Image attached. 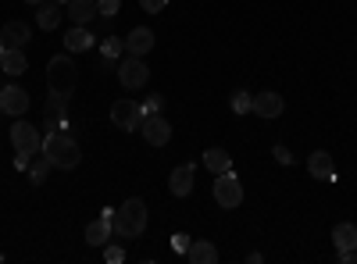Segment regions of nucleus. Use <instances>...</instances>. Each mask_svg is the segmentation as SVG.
<instances>
[{"label": "nucleus", "mask_w": 357, "mask_h": 264, "mask_svg": "<svg viewBox=\"0 0 357 264\" xmlns=\"http://www.w3.org/2000/svg\"><path fill=\"white\" fill-rule=\"evenodd\" d=\"M146 203L139 200V196H129L126 203H122V211L114 208V215H111V232L114 236H122V240H136V236H143L146 232Z\"/></svg>", "instance_id": "nucleus-1"}, {"label": "nucleus", "mask_w": 357, "mask_h": 264, "mask_svg": "<svg viewBox=\"0 0 357 264\" xmlns=\"http://www.w3.org/2000/svg\"><path fill=\"white\" fill-rule=\"evenodd\" d=\"M43 154L50 157L54 168H75L82 161V146L65 132V129H50V136H43Z\"/></svg>", "instance_id": "nucleus-2"}, {"label": "nucleus", "mask_w": 357, "mask_h": 264, "mask_svg": "<svg viewBox=\"0 0 357 264\" xmlns=\"http://www.w3.org/2000/svg\"><path fill=\"white\" fill-rule=\"evenodd\" d=\"M47 86H50V93H57V97H72V93H75V86H79V68H75L72 57L57 54L54 61L47 65Z\"/></svg>", "instance_id": "nucleus-3"}, {"label": "nucleus", "mask_w": 357, "mask_h": 264, "mask_svg": "<svg viewBox=\"0 0 357 264\" xmlns=\"http://www.w3.org/2000/svg\"><path fill=\"white\" fill-rule=\"evenodd\" d=\"M11 146H15V154L36 157V154H43V136L33 122H18V125H11Z\"/></svg>", "instance_id": "nucleus-4"}, {"label": "nucleus", "mask_w": 357, "mask_h": 264, "mask_svg": "<svg viewBox=\"0 0 357 264\" xmlns=\"http://www.w3.org/2000/svg\"><path fill=\"white\" fill-rule=\"evenodd\" d=\"M215 203H218V208H225V211H236L243 203V186H240V179H236V171L218 175V183H215Z\"/></svg>", "instance_id": "nucleus-5"}, {"label": "nucleus", "mask_w": 357, "mask_h": 264, "mask_svg": "<svg viewBox=\"0 0 357 264\" xmlns=\"http://www.w3.org/2000/svg\"><path fill=\"white\" fill-rule=\"evenodd\" d=\"M146 79H151V68L143 65V57H122V65H118V82L126 86V90H143Z\"/></svg>", "instance_id": "nucleus-6"}, {"label": "nucleus", "mask_w": 357, "mask_h": 264, "mask_svg": "<svg viewBox=\"0 0 357 264\" xmlns=\"http://www.w3.org/2000/svg\"><path fill=\"white\" fill-rule=\"evenodd\" d=\"M111 122L122 129V132H132V129H139V122H143V104H136V100H114L111 104Z\"/></svg>", "instance_id": "nucleus-7"}, {"label": "nucleus", "mask_w": 357, "mask_h": 264, "mask_svg": "<svg viewBox=\"0 0 357 264\" xmlns=\"http://www.w3.org/2000/svg\"><path fill=\"white\" fill-rule=\"evenodd\" d=\"M139 132H143V139L151 143V146H165L172 139V125H168L165 114H143Z\"/></svg>", "instance_id": "nucleus-8"}, {"label": "nucleus", "mask_w": 357, "mask_h": 264, "mask_svg": "<svg viewBox=\"0 0 357 264\" xmlns=\"http://www.w3.org/2000/svg\"><path fill=\"white\" fill-rule=\"evenodd\" d=\"M0 111L22 118V114L29 111V93L22 90V86H4V90H0Z\"/></svg>", "instance_id": "nucleus-9"}, {"label": "nucleus", "mask_w": 357, "mask_h": 264, "mask_svg": "<svg viewBox=\"0 0 357 264\" xmlns=\"http://www.w3.org/2000/svg\"><path fill=\"white\" fill-rule=\"evenodd\" d=\"M68 97H57V93H50V100H47V107H43V125L47 129H65L68 125Z\"/></svg>", "instance_id": "nucleus-10"}, {"label": "nucleus", "mask_w": 357, "mask_h": 264, "mask_svg": "<svg viewBox=\"0 0 357 264\" xmlns=\"http://www.w3.org/2000/svg\"><path fill=\"white\" fill-rule=\"evenodd\" d=\"M282 107H286V104H282V97H279V93H272V90L250 97V111L257 114V118H279Z\"/></svg>", "instance_id": "nucleus-11"}, {"label": "nucleus", "mask_w": 357, "mask_h": 264, "mask_svg": "<svg viewBox=\"0 0 357 264\" xmlns=\"http://www.w3.org/2000/svg\"><path fill=\"white\" fill-rule=\"evenodd\" d=\"M307 171H311V179H318V183H333V179H336V164H333V154L314 150V154L307 157Z\"/></svg>", "instance_id": "nucleus-12"}, {"label": "nucleus", "mask_w": 357, "mask_h": 264, "mask_svg": "<svg viewBox=\"0 0 357 264\" xmlns=\"http://www.w3.org/2000/svg\"><path fill=\"white\" fill-rule=\"evenodd\" d=\"M0 40H4L8 50H25V43L33 40V29H29L25 22H8L4 33H0Z\"/></svg>", "instance_id": "nucleus-13"}, {"label": "nucleus", "mask_w": 357, "mask_h": 264, "mask_svg": "<svg viewBox=\"0 0 357 264\" xmlns=\"http://www.w3.org/2000/svg\"><path fill=\"white\" fill-rule=\"evenodd\" d=\"M193 175H197L193 164H178V168L168 175V189H172V196H190V189H193Z\"/></svg>", "instance_id": "nucleus-14"}, {"label": "nucleus", "mask_w": 357, "mask_h": 264, "mask_svg": "<svg viewBox=\"0 0 357 264\" xmlns=\"http://www.w3.org/2000/svg\"><path fill=\"white\" fill-rule=\"evenodd\" d=\"M61 8L57 0H43V4H36V25L43 29V33H54L57 25H61Z\"/></svg>", "instance_id": "nucleus-15"}, {"label": "nucleus", "mask_w": 357, "mask_h": 264, "mask_svg": "<svg viewBox=\"0 0 357 264\" xmlns=\"http://www.w3.org/2000/svg\"><path fill=\"white\" fill-rule=\"evenodd\" d=\"M151 47H154V33L151 29H132V33L126 36V54H132V57H146L151 54Z\"/></svg>", "instance_id": "nucleus-16"}, {"label": "nucleus", "mask_w": 357, "mask_h": 264, "mask_svg": "<svg viewBox=\"0 0 357 264\" xmlns=\"http://www.w3.org/2000/svg\"><path fill=\"white\" fill-rule=\"evenodd\" d=\"M65 15L72 18V25H89L93 15H97V0H68Z\"/></svg>", "instance_id": "nucleus-17"}, {"label": "nucleus", "mask_w": 357, "mask_h": 264, "mask_svg": "<svg viewBox=\"0 0 357 264\" xmlns=\"http://www.w3.org/2000/svg\"><path fill=\"white\" fill-rule=\"evenodd\" d=\"M65 50H72V54L93 50V33H89L86 25H72L68 33H65Z\"/></svg>", "instance_id": "nucleus-18"}, {"label": "nucleus", "mask_w": 357, "mask_h": 264, "mask_svg": "<svg viewBox=\"0 0 357 264\" xmlns=\"http://www.w3.org/2000/svg\"><path fill=\"white\" fill-rule=\"evenodd\" d=\"M204 164H207L211 175L232 171V157H229V150H222V146H207V150H204Z\"/></svg>", "instance_id": "nucleus-19"}, {"label": "nucleus", "mask_w": 357, "mask_h": 264, "mask_svg": "<svg viewBox=\"0 0 357 264\" xmlns=\"http://www.w3.org/2000/svg\"><path fill=\"white\" fill-rule=\"evenodd\" d=\"M186 257H190L193 264H215V261H218V247H215L211 240H193L190 250H186Z\"/></svg>", "instance_id": "nucleus-20"}, {"label": "nucleus", "mask_w": 357, "mask_h": 264, "mask_svg": "<svg viewBox=\"0 0 357 264\" xmlns=\"http://www.w3.org/2000/svg\"><path fill=\"white\" fill-rule=\"evenodd\" d=\"M111 236H114V232H111V222L107 218H97V222L86 225V243L89 247H107Z\"/></svg>", "instance_id": "nucleus-21"}, {"label": "nucleus", "mask_w": 357, "mask_h": 264, "mask_svg": "<svg viewBox=\"0 0 357 264\" xmlns=\"http://www.w3.org/2000/svg\"><path fill=\"white\" fill-rule=\"evenodd\" d=\"M25 68H29V61H25L22 50H4V57H0V72L4 75H22Z\"/></svg>", "instance_id": "nucleus-22"}, {"label": "nucleus", "mask_w": 357, "mask_h": 264, "mask_svg": "<svg viewBox=\"0 0 357 264\" xmlns=\"http://www.w3.org/2000/svg\"><path fill=\"white\" fill-rule=\"evenodd\" d=\"M333 243H336L340 250H350V247H357V225H350V222H340V225L333 228Z\"/></svg>", "instance_id": "nucleus-23"}, {"label": "nucleus", "mask_w": 357, "mask_h": 264, "mask_svg": "<svg viewBox=\"0 0 357 264\" xmlns=\"http://www.w3.org/2000/svg\"><path fill=\"white\" fill-rule=\"evenodd\" d=\"M50 168H54V164H50V157H47V154H40L36 161H29V179H33L36 186H40V183H47Z\"/></svg>", "instance_id": "nucleus-24"}, {"label": "nucleus", "mask_w": 357, "mask_h": 264, "mask_svg": "<svg viewBox=\"0 0 357 264\" xmlns=\"http://www.w3.org/2000/svg\"><path fill=\"white\" fill-rule=\"evenodd\" d=\"M229 104H232V111H236V114H247V111H250V93H243V90H236Z\"/></svg>", "instance_id": "nucleus-25"}, {"label": "nucleus", "mask_w": 357, "mask_h": 264, "mask_svg": "<svg viewBox=\"0 0 357 264\" xmlns=\"http://www.w3.org/2000/svg\"><path fill=\"white\" fill-rule=\"evenodd\" d=\"M97 11H100L104 18H114L118 11H122V0H97Z\"/></svg>", "instance_id": "nucleus-26"}, {"label": "nucleus", "mask_w": 357, "mask_h": 264, "mask_svg": "<svg viewBox=\"0 0 357 264\" xmlns=\"http://www.w3.org/2000/svg\"><path fill=\"white\" fill-rule=\"evenodd\" d=\"M161 107H165V97L151 93V97H146V104H143V114H161Z\"/></svg>", "instance_id": "nucleus-27"}, {"label": "nucleus", "mask_w": 357, "mask_h": 264, "mask_svg": "<svg viewBox=\"0 0 357 264\" xmlns=\"http://www.w3.org/2000/svg\"><path fill=\"white\" fill-rule=\"evenodd\" d=\"M190 243H193V240L186 236V232H175V236H172V250H175V254H186Z\"/></svg>", "instance_id": "nucleus-28"}, {"label": "nucleus", "mask_w": 357, "mask_h": 264, "mask_svg": "<svg viewBox=\"0 0 357 264\" xmlns=\"http://www.w3.org/2000/svg\"><path fill=\"white\" fill-rule=\"evenodd\" d=\"M139 8H143L146 15H158V11L168 8V0H139Z\"/></svg>", "instance_id": "nucleus-29"}, {"label": "nucleus", "mask_w": 357, "mask_h": 264, "mask_svg": "<svg viewBox=\"0 0 357 264\" xmlns=\"http://www.w3.org/2000/svg\"><path fill=\"white\" fill-rule=\"evenodd\" d=\"M122 50H126V40H107L104 43V57H118Z\"/></svg>", "instance_id": "nucleus-30"}, {"label": "nucleus", "mask_w": 357, "mask_h": 264, "mask_svg": "<svg viewBox=\"0 0 357 264\" xmlns=\"http://www.w3.org/2000/svg\"><path fill=\"white\" fill-rule=\"evenodd\" d=\"M272 154H275V161H279V164H293V154L286 150L282 143H275V146H272Z\"/></svg>", "instance_id": "nucleus-31"}, {"label": "nucleus", "mask_w": 357, "mask_h": 264, "mask_svg": "<svg viewBox=\"0 0 357 264\" xmlns=\"http://www.w3.org/2000/svg\"><path fill=\"white\" fill-rule=\"evenodd\" d=\"M104 261H107V264L126 261V250H122V247H107V250H104Z\"/></svg>", "instance_id": "nucleus-32"}, {"label": "nucleus", "mask_w": 357, "mask_h": 264, "mask_svg": "<svg viewBox=\"0 0 357 264\" xmlns=\"http://www.w3.org/2000/svg\"><path fill=\"white\" fill-rule=\"evenodd\" d=\"M340 261H343V264H357V247H350V250H340Z\"/></svg>", "instance_id": "nucleus-33"}, {"label": "nucleus", "mask_w": 357, "mask_h": 264, "mask_svg": "<svg viewBox=\"0 0 357 264\" xmlns=\"http://www.w3.org/2000/svg\"><path fill=\"white\" fill-rule=\"evenodd\" d=\"M4 50H8V47H4V40H0V57H4Z\"/></svg>", "instance_id": "nucleus-34"}, {"label": "nucleus", "mask_w": 357, "mask_h": 264, "mask_svg": "<svg viewBox=\"0 0 357 264\" xmlns=\"http://www.w3.org/2000/svg\"><path fill=\"white\" fill-rule=\"evenodd\" d=\"M25 4H43V0H25Z\"/></svg>", "instance_id": "nucleus-35"}, {"label": "nucleus", "mask_w": 357, "mask_h": 264, "mask_svg": "<svg viewBox=\"0 0 357 264\" xmlns=\"http://www.w3.org/2000/svg\"><path fill=\"white\" fill-rule=\"evenodd\" d=\"M57 4H68V0H57Z\"/></svg>", "instance_id": "nucleus-36"}]
</instances>
